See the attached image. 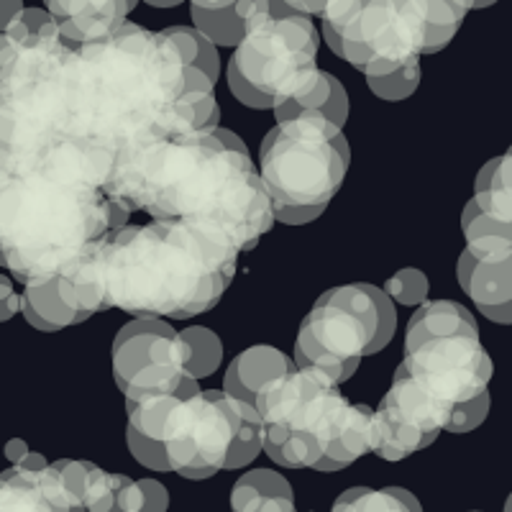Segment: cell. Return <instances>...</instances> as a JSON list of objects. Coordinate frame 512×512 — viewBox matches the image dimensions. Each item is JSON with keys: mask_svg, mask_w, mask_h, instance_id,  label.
<instances>
[{"mask_svg": "<svg viewBox=\"0 0 512 512\" xmlns=\"http://www.w3.org/2000/svg\"><path fill=\"white\" fill-rule=\"evenodd\" d=\"M461 231H464L466 251L479 262H502L512 256V223L484 213L474 198L461 213Z\"/></svg>", "mask_w": 512, "mask_h": 512, "instance_id": "obj_20", "label": "cell"}, {"mask_svg": "<svg viewBox=\"0 0 512 512\" xmlns=\"http://www.w3.org/2000/svg\"><path fill=\"white\" fill-rule=\"evenodd\" d=\"M213 131L126 154L116 162L111 192L149 218L221 233L251 251L277 221L272 198L249 154L228 149Z\"/></svg>", "mask_w": 512, "mask_h": 512, "instance_id": "obj_4", "label": "cell"}, {"mask_svg": "<svg viewBox=\"0 0 512 512\" xmlns=\"http://www.w3.org/2000/svg\"><path fill=\"white\" fill-rule=\"evenodd\" d=\"M331 512H423L418 497L402 487H354L333 502Z\"/></svg>", "mask_w": 512, "mask_h": 512, "instance_id": "obj_25", "label": "cell"}, {"mask_svg": "<svg viewBox=\"0 0 512 512\" xmlns=\"http://www.w3.org/2000/svg\"><path fill=\"white\" fill-rule=\"evenodd\" d=\"M384 292L400 305H423L428 300V277L420 269H400L387 280Z\"/></svg>", "mask_w": 512, "mask_h": 512, "instance_id": "obj_29", "label": "cell"}, {"mask_svg": "<svg viewBox=\"0 0 512 512\" xmlns=\"http://www.w3.org/2000/svg\"><path fill=\"white\" fill-rule=\"evenodd\" d=\"M479 313H482L484 318L500 323V326H510L512 323V305H500V308H482Z\"/></svg>", "mask_w": 512, "mask_h": 512, "instance_id": "obj_38", "label": "cell"}, {"mask_svg": "<svg viewBox=\"0 0 512 512\" xmlns=\"http://www.w3.org/2000/svg\"><path fill=\"white\" fill-rule=\"evenodd\" d=\"M262 180L274 218L305 226L323 216L344 185L351 146L344 128L323 116L280 121L262 141Z\"/></svg>", "mask_w": 512, "mask_h": 512, "instance_id": "obj_7", "label": "cell"}, {"mask_svg": "<svg viewBox=\"0 0 512 512\" xmlns=\"http://www.w3.org/2000/svg\"><path fill=\"white\" fill-rule=\"evenodd\" d=\"M182 341L187 344V369L195 379H205L221 367L223 344L216 333L205 326H190L180 331Z\"/></svg>", "mask_w": 512, "mask_h": 512, "instance_id": "obj_27", "label": "cell"}, {"mask_svg": "<svg viewBox=\"0 0 512 512\" xmlns=\"http://www.w3.org/2000/svg\"><path fill=\"white\" fill-rule=\"evenodd\" d=\"M474 512H477V510H474Z\"/></svg>", "mask_w": 512, "mask_h": 512, "instance_id": "obj_46", "label": "cell"}, {"mask_svg": "<svg viewBox=\"0 0 512 512\" xmlns=\"http://www.w3.org/2000/svg\"><path fill=\"white\" fill-rule=\"evenodd\" d=\"M0 320H11L13 315L21 313V305H24V295H16L13 285L8 277H0Z\"/></svg>", "mask_w": 512, "mask_h": 512, "instance_id": "obj_34", "label": "cell"}, {"mask_svg": "<svg viewBox=\"0 0 512 512\" xmlns=\"http://www.w3.org/2000/svg\"><path fill=\"white\" fill-rule=\"evenodd\" d=\"M164 448L172 472L195 482L244 469L264 451L262 413L226 390H192L169 415Z\"/></svg>", "mask_w": 512, "mask_h": 512, "instance_id": "obj_9", "label": "cell"}, {"mask_svg": "<svg viewBox=\"0 0 512 512\" xmlns=\"http://www.w3.org/2000/svg\"><path fill=\"white\" fill-rule=\"evenodd\" d=\"M297 364L295 359H287L280 349L274 346H251V349L241 351L236 359L228 364L226 379H223V390L231 395L241 397L246 402H254L259 392L274 382L282 374L292 372Z\"/></svg>", "mask_w": 512, "mask_h": 512, "instance_id": "obj_14", "label": "cell"}, {"mask_svg": "<svg viewBox=\"0 0 512 512\" xmlns=\"http://www.w3.org/2000/svg\"><path fill=\"white\" fill-rule=\"evenodd\" d=\"M141 487H144V495H146L144 512H167L169 492L164 484L154 482V479H141Z\"/></svg>", "mask_w": 512, "mask_h": 512, "instance_id": "obj_33", "label": "cell"}, {"mask_svg": "<svg viewBox=\"0 0 512 512\" xmlns=\"http://www.w3.org/2000/svg\"><path fill=\"white\" fill-rule=\"evenodd\" d=\"M233 512H297L292 487L272 469L246 472L231 489Z\"/></svg>", "mask_w": 512, "mask_h": 512, "instance_id": "obj_19", "label": "cell"}, {"mask_svg": "<svg viewBox=\"0 0 512 512\" xmlns=\"http://www.w3.org/2000/svg\"><path fill=\"white\" fill-rule=\"evenodd\" d=\"M395 331L397 310L387 292L367 282L333 287L305 315L295 341V364L320 369L344 384L364 356L390 344Z\"/></svg>", "mask_w": 512, "mask_h": 512, "instance_id": "obj_10", "label": "cell"}, {"mask_svg": "<svg viewBox=\"0 0 512 512\" xmlns=\"http://www.w3.org/2000/svg\"><path fill=\"white\" fill-rule=\"evenodd\" d=\"M59 474L64 477L67 487L77 495V500L88 507V512H111L116 505L118 487H121V474H111L90 464V461L62 459L54 461Z\"/></svg>", "mask_w": 512, "mask_h": 512, "instance_id": "obj_21", "label": "cell"}, {"mask_svg": "<svg viewBox=\"0 0 512 512\" xmlns=\"http://www.w3.org/2000/svg\"><path fill=\"white\" fill-rule=\"evenodd\" d=\"M318 29L285 0H259L246 36L228 62V88L254 111H274L318 75Z\"/></svg>", "mask_w": 512, "mask_h": 512, "instance_id": "obj_8", "label": "cell"}, {"mask_svg": "<svg viewBox=\"0 0 512 512\" xmlns=\"http://www.w3.org/2000/svg\"><path fill=\"white\" fill-rule=\"evenodd\" d=\"M492 374L495 367L479 333L428 338L405 346V359L384 400L433 436L469 433L489 413Z\"/></svg>", "mask_w": 512, "mask_h": 512, "instance_id": "obj_6", "label": "cell"}, {"mask_svg": "<svg viewBox=\"0 0 512 512\" xmlns=\"http://www.w3.org/2000/svg\"><path fill=\"white\" fill-rule=\"evenodd\" d=\"M213 134L218 136V139L223 141V144L228 146V149H233V152H241V154H249V146L244 144V139H241L239 134H233L231 128H223V126H218L216 131H213Z\"/></svg>", "mask_w": 512, "mask_h": 512, "instance_id": "obj_35", "label": "cell"}, {"mask_svg": "<svg viewBox=\"0 0 512 512\" xmlns=\"http://www.w3.org/2000/svg\"><path fill=\"white\" fill-rule=\"evenodd\" d=\"M497 0H477V8H489V6H495Z\"/></svg>", "mask_w": 512, "mask_h": 512, "instance_id": "obj_41", "label": "cell"}, {"mask_svg": "<svg viewBox=\"0 0 512 512\" xmlns=\"http://www.w3.org/2000/svg\"><path fill=\"white\" fill-rule=\"evenodd\" d=\"M349 113H351V103L344 85L323 70H320L318 75L310 80L308 88L300 90L295 98L282 100V103L274 105L277 123L290 121V118H300V116H323L328 118V121L336 123V126L344 128L346 121H349Z\"/></svg>", "mask_w": 512, "mask_h": 512, "instance_id": "obj_15", "label": "cell"}, {"mask_svg": "<svg viewBox=\"0 0 512 512\" xmlns=\"http://www.w3.org/2000/svg\"><path fill=\"white\" fill-rule=\"evenodd\" d=\"M164 34L180 47L182 59H185L190 67L203 70L213 82L218 80V75H221V57H218L216 41H210L208 36H205L203 31L195 29V26H169V29H164Z\"/></svg>", "mask_w": 512, "mask_h": 512, "instance_id": "obj_26", "label": "cell"}, {"mask_svg": "<svg viewBox=\"0 0 512 512\" xmlns=\"http://www.w3.org/2000/svg\"><path fill=\"white\" fill-rule=\"evenodd\" d=\"M21 13H24V3H21V0H3V26L16 21Z\"/></svg>", "mask_w": 512, "mask_h": 512, "instance_id": "obj_39", "label": "cell"}, {"mask_svg": "<svg viewBox=\"0 0 512 512\" xmlns=\"http://www.w3.org/2000/svg\"><path fill=\"white\" fill-rule=\"evenodd\" d=\"M21 313L29 320L31 326L39 331H62L67 326H77L85 323L88 315H82L80 310L72 308L62 295L57 277H47V280H31L24 285V305Z\"/></svg>", "mask_w": 512, "mask_h": 512, "instance_id": "obj_18", "label": "cell"}, {"mask_svg": "<svg viewBox=\"0 0 512 512\" xmlns=\"http://www.w3.org/2000/svg\"><path fill=\"white\" fill-rule=\"evenodd\" d=\"M367 85L382 100L397 103V100L410 98L420 85V62L405 64L397 72H390V75L384 77H367Z\"/></svg>", "mask_w": 512, "mask_h": 512, "instance_id": "obj_28", "label": "cell"}, {"mask_svg": "<svg viewBox=\"0 0 512 512\" xmlns=\"http://www.w3.org/2000/svg\"><path fill=\"white\" fill-rule=\"evenodd\" d=\"M128 3H131V8H136V6H139V0H128Z\"/></svg>", "mask_w": 512, "mask_h": 512, "instance_id": "obj_43", "label": "cell"}, {"mask_svg": "<svg viewBox=\"0 0 512 512\" xmlns=\"http://www.w3.org/2000/svg\"><path fill=\"white\" fill-rule=\"evenodd\" d=\"M256 408L264 451L287 469L341 472L372 451L374 410L338 392V382L313 367H295L269 382Z\"/></svg>", "mask_w": 512, "mask_h": 512, "instance_id": "obj_5", "label": "cell"}, {"mask_svg": "<svg viewBox=\"0 0 512 512\" xmlns=\"http://www.w3.org/2000/svg\"><path fill=\"white\" fill-rule=\"evenodd\" d=\"M425 31V54L441 52L464 24L466 13L477 8V0H408Z\"/></svg>", "mask_w": 512, "mask_h": 512, "instance_id": "obj_22", "label": "cell"}, {"mask_svg": "<svg viewBox=\"0 0 512 512\" xmlns=\"http://www.w3.org/2000/svg\"><path fill=\"white\" fill-rule=\"evenodd\" d=\"M113 379L126 400L180 392L195 379L180 331L159 315H134L113 341Z\"/></svg>", "mask_w": 512, "mask_h": 512, "instance_id": "obj_11", "label": "cell"}, {"mask_svg": "<svg viewBox=\"0 0 512 512\" xmlns=\"http://www.w3.org/2000/svg\"><path fill=\"white\" fill-rule=\"evenodd\" d=\"M116 157L57 141L34 164L0 175L3 264L18 280L57 277L134 210L111 192Z\"/></svg>", "mask_w": 512, "mask_h": 512, "instance_id": "obj_3", "label": "cell"}, {"mask_svg": "<svg viewBox=\"0 0 512 512\" xmlns=\"http://www.w3.org/2000/svg\"><path fill=\"white\" fill-rule=\"evenodd\" d=\"M287 6H292L295 11L300 13H308V16H320L323 8H326L328 0H285Z\"/></svg>", "mask_w": 512, "mask_h": 512, "instance_id": "obj_37", "label": "cell"}, {"mask_svg": "<svg viewBox=\"0 0 512 512\" xmlns=\"http://www.w3.org/2000/svg\"><path fill=\"white\" fill-rule=\"evenodd\" d=\"M456 274L461 290L472 297L477 310L512 305V256L502 262H479L464 249Z\"/></svg>", "mask_w": 512, "mask_h": 512, "instance_id": "obj_17", "label": "cell"}, {"mask_svg": "<svg viewBox=\"0 0 512 512\" xmlns=\"http://www.w3.org/2000/svg\"><path fill=\"white\" fill-rule=\"evenodd\" d=\"M172 3H175V6H180V3H185V0H172Z\"/></svg>", "mask_w": 512, "mask_h": 512, "instance_id": "obj_44", "label": "cell"}, {"mask_svg": "<svg viewBox=\"0 0 512 512\" xmlns=\"http://www.w3.org/2000/svg\"><path fill=\"white\" fill-rule=\"evenodd\" d=\"M454 333H479L477 320L464 305L451 303V300H433V303L420 305L410 318L405 346L420 344L428 338L454 336Z\"/></svg>", "mask_w": 512, "mask_h": 512, "instance_id": "obj_23", "label": "cell"}, {"mask_svg": "<svg viewBox=\"0 0 512 512\" xmlns=\"http://www.w3.org/2000/svg\"><path fill=\"white\" fill-rule=\"evenodd\" d=\"M239 246L182 221L126 223L59 274L64 300L82 315L192 318L216 308L236 274Z\"/></svg>", "mask_w": 512, "mask_h": 512, "instance_id": "obj_1", "label": "cell"}, {"mask_svg": "<svg viewBox=\"0 0 512 512\" xmlns=\"http://www.w3.org/2000/svg\"><path fill=\"white\" fill-rule=\"evenodd\" d=\"M146 507V495H144V487H141V479L126 477L121 474V487H118V497H116V505H113L111 512H144Z\"/></svg>", "mask_w": 512, "mask_h": 512, "instance_id": "obj_32", "label": "cell"}, {"mask_svg": "<svg viewBox=\"0 0 512 512\" xmlns=\"http://www.w3.org/2000/svg\"><path fill=\"white\" fill-rule=\"evenodd\" d=\"M331 52L367 77H384L420 62L425 31L408 0H369Z\"/></svg>", "mask_w": 512, "mask_h": 512, "instance_id": "obj_12", "label": "cell"}, {"mask_svg": "<svg viewBox=\"0 0 512 512\" xmlns=\"http://www.w3.org/2000/svg\"><path fill=\"white\" fill-rule=\"evenodd\" d=\"M367 3L369 0H328L323 13H320V21H323V39H326L328 47H336V41L341 39L346 26L359 16V11L367 6Z\"/></svg>", "mask_w": 512, "mask_h": 512, "instance_id": "obj_30", "label": "cell"}, {"mask_svg": "<svg viewBox=\"0 0 512 512\" xmlns=\"http://www.w3.org/2000/svg\"><path fill=\"white\" fill-rule=\"evenodd\" d=\"M187 62L164 31L126 24L72 49L64 64V139L116 162L144 146L190 134Z\"/></svg>", "mask_w": 512, "mask_h": 512, "instance_id": "obj_2", "label": "cell"}, {"mask_svg": "<svg viewBox=\"0 0 512 512\" xmlns=\"http://www.w3.org/2000/svg\"><path fill=\"white\" fill-rule=\"evenodd\" d=\"M29 454H31L29 443L21 441V438H13V441L6 443V459L11 461V466L21 464V461H24Z\"/></svg>", "mask_w": 512, "mask_h": 512, "instance_id": "obj_36", "label": "cell"}, {"mask_svg": "<svg viewBox=\"0 0 512 512\" xmlns=\"http://www.w3.org/2000/svg\"><path fill=\"white\" fill-rule=\"evenodd\" d=\"M505 512H512V495L507 497V502H505Z\"/></svg>", "mask_w": 512, "mask_h": 512, "instance_id": "obj_42", "label": "cell"}, {"mask_svg": "<svg viewBox=\"0 0 512 512\" xmlns=\"http://www.w3.org/2000/svg\"><path fill=\"white\" fill-rule=\"evenodd\" d=\"M474 200L484 213L512 223V152L492 159L479 169Z\"/></svg>", "mask_w": 512, "mask_h": 512, "instance_id": "obj_24", "label": "cell"}, {"mask_svg": "<svg viewBox=\"0 0 512 512\" xmlns=\"http://www.w3.org/2000/svg\"><path fill=\"white\" fill-rule=\"evenodd\" d=\"M259 0H190L195 29L218 47H239Z\"/></svg>", "mask_w": 512, "mask_h": 512, "instance_id": "obj_16", "label": "cell"}, {"mask_svg": "<svg viewBox=\"0 0 512 512\" xmlns=\"http://www.w3.org/2000/svg\"><path fill=\"white\" fill-rule=\"evenodd\" d=\"M44 6L75 47L118 31L134 11L128 0H44Z\"/></svg>", "mask_w": 512, "mask_h": 512, "instance_id": "obj_13", "label": "cell"}, {"mask_svg": "<svg viewBox=\"0 0 512 512\" xmlns=\"http://www.w3.org/2000/svg\"><path fill=\"white\" fill-rule=\"evenodd\" d=\"M144 3H149V6H154V8H175V3H172V0H144Z\"/></svg>", "mask_w": 512, "mask_h": 512, "instance_id": "obj_40", "label": "cell"}, {"mask_svg": "<svg viewBox=\"0 0 512 512\" xmlns=\"http://www.w3.org/2000/svg\"><path fill=\"white\" fill-rule=\"evenodd\" d=\"M126 443H128V451L134 454V459L139 461V464L149 466V469H154V472H172L167 448H164L162 443L141 436V433H136L134 428H126Z\"/></svg>", "mask_w": 512, "mask_h": 512, "instance_id": "obj_31", "label": "cell"}, {"mask_svg": "<svg viewBox=\"0 0 512 512\" xmlns=\"http://www.w3.org/2000/svg\"><path fill=\"white\" fill-rule=\"evenodd\" d=\"M510 152H512V146H510Z\"/></svg>", "mask_w": 512, "mask_h": 512, "instance_id": "obj_45", "label": "cell"}]
</instances>
